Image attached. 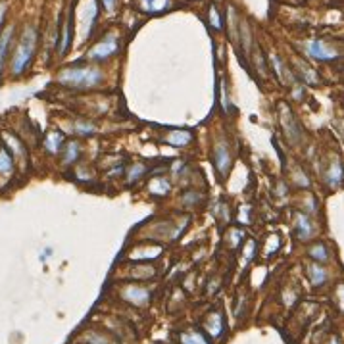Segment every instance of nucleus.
I'll return each mask as SVG.
<instances>
[{
	"instance_id": "412c9836",
	"label": "nucleus",
	"mask_w": 344,
	"mask_h": 344,
	"mask_svg": "<svg viewBox=\"0 0 344 344\" xmlns=\"http://www.w3.org/2000/svg\"><path fill=\"white\" fill-rule=\"evenodd\" d=\"M140 172H144V168H142L140 164H137V168H133V172H131V177H129V181H137L138 177H140V175H138Z\"/></svg>"
},
{
	"instance_id": "1a4fd4ad",
	"label": "nucleus",
	"mask_w": 344,
	"mask_h": 344,
	"mask_svg": "<svg viewBox=\"0 0 344 344\" xmlns=\"http://www.w3.org/2000/svg\"><path fill=\"white\" fill-rule=\"evenodd\" d=\"M296 219H298V221H296V225H298V237H300V239H310L311 233H313L311 221L306 215H298Z\"/></svg>"
},
{
	"instance_id": "aec40b11",
	"label": "nucleus",
	"mask_w": 344,
	"mask_h": 344,
	"mask_svg": "<svg viewBox=\"0 0 344 344\" xmlns=\"http://www.w3.org/2000/svg\"><path fill=\"white\" fill-rule=\"evenodd\" d=\"M75 127H77V131H79V133H85V135H88V133H92V131H94V127H92L90 123H79V121H77V123H75Z\"/></svg>"
},
{
	"instance_id": "2eb2a0df",
	"label": "nucleus",
	"mask_w": 344,
	"mask_h": 344,
	"mask_svg": "<svg viewBox=\"0 0 344 344\" xmlns=\"http://www.w3.org/2000/svg\"><path fill=\"white\" fill-rule=\"evenodd\" d=\"M181 343L183 344H206L204 337L196 331H190V333H183L181 335Z\"/></svg>"
},
{
	"instance_id": "9d476101",
	"label": "nucleus",
	"mask_w": 344,
	"mask_h": 344,
	"mask_svg": "<svg viewBox=\"0 0 344 344\" xmlns=\"http://www.w3.org/2000/svg\"><path fill=\"white\" fill-rule=\"evenodd\" d=\"M308 273H310V279H311V283H313V285H323V283H325V279H327V271H325V267H321L319 263H313V265H310Z\"/></svg>"
},
{
	"instance_id": "423d86ee",
	"label": "nucleus",
	"mask_w": 344,
	"mask_h": 344,
	"mask_svg": "<svg viewBox=\"0 0 344 344\" xmlns=\"http://www.w3.org/2000/svg\"><path fill=\"white\" fill-rule=\"evenodd\" d=\"M164 140L168 144H172V146H187L190 140H192V133L185 131V129H175L170 135H166Z\"/></svg>"
},
{
	"instance_id": "20e7f679",
	"label": "nucleus",
	"mask_w": 344,
	"mask_h": 344,
	"mask_svg": "<svg viewBox=\"0 0 344 344\" xmlns=\"http://www.w3.org/2000/svg\"><path fill=\"white\" fill-rule=\"evenodd\" d=\"M118 52V37L116 35H110L106 41H102L98 46H94L92 50H90V58L92 60H106V58H110L112 54H116Z\"/></svg>"
},
{
	"instance_id": "4be33fe9",
	"label": "nucleus",
	"mask_w": 344,
	"mask_h": 344,
	"mask_svg": "<svg viewBox=\"0 0 344 344\" xmlns=\"http://www.w3.org/2000/svg\"><path fill=\"white\" fill-rule=\"evenodd\" d=\"M102 2H104V6H106L108 12H114L116 6H118V0H102Z\"/></svg>"
},
{
	"instance_id": "f3484780",
	"label": "nucleus",
	"mask_w": 344,
	"mask_h": 344,
	"mask_svg": "<svg viewBox=\"0 0 344 344\" xmlns=\"http://www.w3.org/2000/svg\"><path fill=\"white\" fill-rule=\"evenodd\" d=\"M310 254L313 256L315 259H319V261H325V259L329 258V254H327V248L323 246V244H315L313 248L310 250Z\"/></svg>"
},
{
	"instance_id": "f03ea898",
	"label": "nucleus",
	"mask_w": 344,
	"mask_h": 344,
	"mask_svg": "<svg viewBox=\"0 0 344 344\" xmlns=\"http://www.w3.org/2000/svg\"><path fill=\"white\" fill-rule=\"evenodd\" d=\"M35 43H37V31L35 27H27L25 33L19 41V46L14 56V73H21L23 69L27 68V64L31 62V56L35 52Z\"/></svg>"
},
{
	"instance_id": "39448f33",
	"label": "nucleus",
	"mask_w": 344,
	"mask_h": 344,
	"mask_svg": "<svg viewBox=\"0 0 344 344\" xmlns=\"http://www.w3.org/2000/svg\"><path fill=\"white\" fill-rule=\"evenodd\" d=\"M214 158H215V166H217L219 173H227L229 166H231V156H229V150H227V146H225L223 142H219L215 146Z\"/></svg>"
},
{
	"instance_id": "ddd939ff",
	"label": "nucleus",
	"mask_w": 344,
	"mask_h": 344,
	"mask_svg": "<svg viewBox=\"0 0 344 344\" xmlns=\"http://www.w3.org/2000/svg\"><path fill=\"white\" fill-rule=\"evenodd\" d=\"M221 329H223L221 315H219V313H214V315H212V319L208 321V331L212 333V337H217V335L221 333Z\"/></svg>"
},
{
	"instance_id": "6e6552de",
	"label": "nucleus",
	"mask_w": 344,
	"mask_h": 344,
	"mask_svg": "<svg viewBox=\"0 0 344 344\" xmlns=\"http://www.w3.org/2000/svg\"><path fill=\"white\" fill-rule=\"evenodd\" d=\"M12 35H14V27L8 25L2 33H0V69H2V64L6 60V52H8V44L12 41Z\"/></svg>"
},
{
	"instance_id": "5701e85b",
	"label": "nucleus",
	"mask_w": 344,
	"mask_h": 344,
	"mask_svg": "<svg viewBox=\"0 0 344 344\" xmlns=\"http://www.w3.org/2000/svg\"><path fill=\"white\" fill-rule=\"evenodd\" d=\"M4 16H6V6H0V25L4 21Z\"/></svg>"
},
{
	"instance_id": "f257e3e1",
	"label": "nucleus",
	"mask_w": 344,
	"mask_h": 344,
	"mask_svg": "<svg viewBox=\"0 0 344 344\" xmlns=\"http://www.w3.org/2000/svg\"><path fill=\"white\" fill-rule=\"evenodd\" d=\"M102 79L104 73L98 68H68L60 71V75H58V81L62 85L75 86V88L96 86Z\"/></svg>"
},
{
	"instance_id": "a211bd4d",
	"label": "nucleus",
	"mask_w": 344,
	"mask_h": 344,
	"mask_svg": "<svg viewBox=\"0 0 344 344\" xmlns=\"http://www.w3.org/2000/svg\"><path fill=\"white\" fill-rule=\"evenodd\" d=\"M210 19H212V23H214V27L215 29H221V17L217 14V10L215 8H212L210 10Z\"/></svg>"
},
{
	"instance_id": "9b49d317",
	"label": "nucleus",
	"mask_w": 344,
	"mask_h": 344,
	"mask_svg": "<svg viewBox=\"0 0 344 344\" xmlns=\"http://www.w3.org/2000/svg\"><path fill=\"white\" fill-rule=\"evenodd\" d=\"M172 4V0H140V6L146 12H162Z\"/></svg>"
},
{
	"instance_id": "0eeeda50",
	"label": "nucleus",
	"mask_w": 344,
	"mask_h": 344,
	"mask_svg": "<svg viewBox=\"0 0 344 344\" xmlns=\"http://www.w3.org/2000/svg\"><path fill=\"white\" fill-rule=\"evenodd\" d=\"M123 296H125L127 300L135 302V304H144L146 298H148V291H146V289H140V287H129V289H125Z\"/></svg>"
},
{
	"instance_id": "6ab92c4d",
	"label": "nucleus",
	"mask_w": 344,
	"mask_h": 344,
	"mask_svg": "<svg viewBox=\"0 0 344 344\" xmlns=\"http://www.w3.org/2000/svg\"><path fill=\"white\" fill-rule=\"evenodd\" d=\"M77 152H79V146L73 142V144H69V150L68 154H66V162H73L75 158H77Z\"/></svg>"
},
{
	"instance_id": "dca6fc26",
	"label": "nucleus",
	"mask_w": 344,
	"mask_h": 344,
	"mask_svg": "<svg viewBox=\"0 0 344 344\" xmlns=\"http://www.w3.org/2000/svg\"><path fill=\"white\" fill-rule=\"evenodd\" d=\"M69 35H71V17L66 21V29H64V37H62V43H60V54H66L69 46Z\"/></svg>"
},
{
	"instance_id": "b1692460",
	"label": "nucleus",
	"mask_w": 344,
	"mask_h": 344,
	"mask_svg": "<svg viewBox=\"0 0 344 344\" xmlns=\"http://www.w3.org/2000/svg\"><path fill=\"white\" fill-rule=\"evenodd\" d=\"M333 344H339V343H333Z\"/></svg>"
},
{
	"instance_id": "f8f14e48",
	"label": "nucleus",
	"mask_w": 344,
	"mask_h": 344,
	"mask_svg": "<svg viewBox=\"0 0 344 344\" xmlns=\"http://www.w3.org/2000/svg\"><path fill=\"white\" fill-rule=\"evenodd\" d=\"M12 166H14L12 156L8 154L6 148H0V173H10L12 172Z\"/></svg>"
},
{
	"instance_id": "4468645a",
	"label": "nucleus",
	"mask_w": 344,
	"mask_h": 344,
	"mask_svg": "<svg viewBox=\"0 0 344 344\" xmlns=\"http://www.w3.org/2000/svg\"><path fill=\"white\" fill-rule=\"evenodd\" d=\"M62 142H64V137L60 133H50L48 138H46V148L50 152H58L62 148Z\"/></svg>"
},
{
	"instance_id": "7ed1b4c3",
	"label": "nucleus",
	"mask_w": 344,
	"mask_h": 344,
	"mask_svg": "<svg viewBox=\"0 0 344 344\" xmlns=\"http://www.w3.org/2000/svg\"><path fill=\"white\" fill-rule=\"evenodd\" d=\"M306 48H308V54H310L311 58H315V60L327 62V60H335V58H337V50L331 48L325 41H319V39L310 41V43L306 44Z\"/></svg>"
}]
</instances>
